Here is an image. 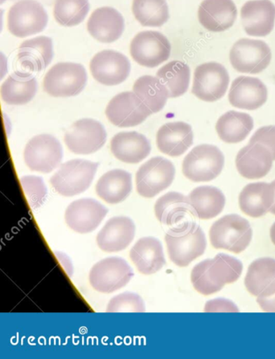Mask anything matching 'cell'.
I'll use <instances>...</instances> for the list:
<instances>
[{
	"instance_id": "6da1fadb",
	"label": "cell",
	"mask_w": 275,
	"mask_h": 359,
	"mask_svg": "<svg viewBox=\"0 0 275 359\" xmlns=\"http://www.w3.org/2000/svg\"><path fill=\"white\" fill-rule=\"evenodd\" d=\"M243 265L234 257L219 254L213 259L199 262L193 268L192 283L196 290L209 296L217 292L225 284L233 283L240 278Z\"/></svg>"
},
{
	"instance_id": "7a4b0ae2",
	"label": "cell",
	"mask_w": 275,
	"mask_h": 359,
	"mask_svg": "<svg viewBox=\"0 0 275 359\" xmlns=\"http://www.w3.org/2000/svg\"><path fill=\"white\" fill-rule=\"evenodd\" d=\"M165 240L170 260L181 267L203 255L207 246L205 234L196 219L170 228Z\"/></svg>"
},
{
	"instance_id": "3957f363",
	"label": "cell",
	"mask_w": 275,
	"mask_h": 359,
	"mask_svg": "<svg viewBox=\"0 0 275 359\" xmlns=\"http://www.w3.org/2000/svg\"><path fill=\"white\" fill-rule=\"evenodd\" d=\"M99 163L83 159L69 161L51 177V184L58 194L72 197L87 191L95 178Z\"/></svg>"
},
{
	"instance_id": "277c9868",
	"label": "cell",
	"mask_w": 275,
	"mask_h": 359,
	"mask_svg": "<svg viewBox=\"0 0 275 359\" xmlns=\"http://www.w3.org/2000/svg\"><path fill=\"white\" fill-rule=\"evenodd\" d=\"M209 234L214 248L239 254L249 246L253 230L247 219L236 214H231L215 222Z\"/></svg>"
},
{
	"instance_id": "5b68a950",
	"label": "cell",
	"mask_w": 275,
	"mask_h": 359,
	"mask_svg": "<svg viewBox=\"0 0 275 359\" xmlns=\"http://www.w3.org/2000/svg\"><path fill=\"white\" fill-rule=\"evenodd\" d=\"M224 156L220 149L213 144H199L183 160L182 173L196 183L209 182L218 177L223 170Z\"/></svg>"
},
{
	"instance_id": "8992f818",
	"label": "cell",
	"mask_w": 275,
	"mask_h": 359,
	"mask_svg": "<svg viewBox=\"0 0 275 359\" xmlns=\"http://www.w3.org/2000/svg\"><path fill=\"white\" fill-rule=\"evenodd\" d=\"M88 74L80 64L61 62L47 72L43 81L46 92L55 97H71L83 92Z\"/></svg>"
},
{
	"instance_id": "52a82bcc",
	"label": "cell",
	"mask_w": 275,
	"mask_h": 359,
	"mask_svg": "<svg viewBox=\"0 0 275 359\" xmlns=\"http://www.w3.org/2000/svg\"><path fill=\"white\" fill-rule=\"evenodd\" d=\"M133 277L132 268L125 259L112 257L97 262L91 268L89 281L95 291L112 293L126 287Z\"/></svg>"
},
{
	"instance_id": "ba28073f",
	"label": "cell",
	"mask_w": 275,
	"mask_h": 359,
	"mask_svg": "<svg viewBox=\"0 0 275 359\" xmlns=\"http://www.w3.org/2000/svg\"><path fill=\"white\" fill-rule=\"evenodd\" d=\"M24 158L32 171L48 174L58 168L63 158V149L57 138L48 134L32 137L27 144Z\"/></svg>"
},
{
	"instance_id": "9c48e42d",
	"label": "cell",
	"mask_w": 275,
	"mask_h": 359,
	"mask_svg": "<svg viewBox=\"0 0 275 359\" xmlns=\"http://www.w3.org/2000/svg\"><path fill=\"white\" fill-rule=\"evenodd\" d=\"M175 177V165L170 161L161 157L151 158L138 170V192L143 197L153 198L168 189Z\"/></svg>"
},
{
	"instance_id": "30bf717a",
	"label": "cell",
	"mask_w": 275,
	"mask_h": 359,
	"mask_svg": "<svg viewBox=\"0 0 275 359\" xmlns=\"http://www.w3.org/2000/svg\"><path fill=\"white\" fill-rule=\"evenodd\" d=\"M47 24L46 10L35 0H21L15 3L8 13L10 33L21 39L41 33Z\"/></svg>"
},
{
	"instance_id": "8fae6325",
	"label": "cell",
	"mask_w": 275,
	"mask_h": 359,
	"mask_svg": "<svg viewBox=\"0 0 275 359\" xmlns=\"http://www.w3.org/2000/svg\"><path fill=\"white\" fill-rule=\"evenodd\" d=\"M271 50L266 42L243 39L236 41L230 51L232 66L236 72L260 74L271 61Z\"/></svg>"
},
{
	"instance_id": "7c38bea8",
	"label": "cell",
	"mask_w": 275,
	"mask_h": 359,
	"mask_svg": "<svg viewBox=\"0 0 275 359\" xmlns=\"http://www.w3.org/2000/svg\"><path fill=\"white\" fill-rule=\"evenodd\" d=\"M229 80L227 69L221 64L203 63L197 67L194 74L192 94L203 101H217L227 92Z\"/></svg>"
},
{
	"instance_id": "4fadbf2b",
	"label": "cell",
	"mask_w": 275,
	"mask_h": 359,
	"mask_svg": "<svg viewBox=\"0 0 275 359\" xmlns=\"http://www.w3.org/2000/svg\"><path fill=\"white\" fill-rule=\"evenodd\" d=\"M171 46L166 37L159 32L145 31L134 37L130 53L139 65L154 68L168 60Z\"/></svg>"
},
{
	"instance_id": "5bb4252c",
	"label": "cell",
	"mask_w": 275,
	"mask_h": 359,
	"mask_svg": "<svg viewBox=\"0 0 275 359\" xmlns=\"http://www.w3.org/2000/svg\"><path fill=\"white\" fill-rule=\"evenodd\" d=\"M64 140L69 151L74 154H90L104 147L107 133L99 121L82 119L69 127Z\"/></svg>"
},
{
	"instance_id": "9a60e30c",
	"label": "cell",
	"mask_w": 275,
	"mask_h": 359,
	"mask_svg": "<svg viewBox=\"0 0 275 359\" xmlns=\"http://www.w3.org/2000/svg\"><path fill=\"white\" fill-rule=\"evenodd\" d=\"M152 112L134 93L126 92L115 96L107 105L106 115L113 125L120 128L142 124Z\"/></svg>"
},
{
	"instance_id": "2e32d148",
	"label": "cell",
	"mask_w": 275,
	"mask_h": 359,
	"mask_svg": "<svg viewBox=\"0 0 275 359\" xmlns=\"http://www.w3.org/2000/svg\"><path fill=\"white\" fill-rule=\"evenodd\" d=\"M91 74L96 81L115 86L126 81L130 74V62L126 56L114 50L97 53L90 62Z\"/></svg>"
},
{
	"instance_id": "e0dca14e",
	"label": "cell",
	"mask_w": 275,
	"mask_h": 359,
	"mask_svg": "<svg viewBox=\"0 0 275 359\" xmlns=\"http://www.w3.org/2000/svg\"><path fill=\"white\" fill-rule=\"evenodd\" d=\"M109 209L93 199L75 201L65 213L67 226L79 233H89L99 227Z\"/></svg>"
},
{
	"instance_id": "ac0fdd59",
	"label": "cell",
	"mask_w": 275,
	"mask_h": 359,
	"mask_svg": "<svg viewBox=\"0 0 275 359\" xmlns=\"http://www.w3.org/2000/svg\"><path fill=\"white\" fill-rule=\"evenodd\" d=\"M246 33L252 36H267L275 21V6L271 0H250L241 10Z\"/></svg>"
},
{
	"instance_id": "d6986e66",
	"label": "cell",
	"mask_w": 275,
	"mask_h": 359,
	"mask_svg": "<svg viewBox=\"0 0 275 359\" xmlns=\"http://www.w3.org/2000/svg\"><path fill=\"white\" fill-rule=\"evenodd\" d=\"M268 90L260 79L240 76L232 83L229 94L231 105L236 109L256 110L266 103Z\"/></svg>"
},
{
	"instance_id": "ffe728a7",
	"label": "cell",
	"mask_w": 275,
	"mask_h": 359,
	"mask_svg": "<svg viewBox=\"0 0 275 359\" xmlns=\"http://www.w3.org/2000/svg\"><path fill=\"white\" fill-rule=\"evenodd\" d=\"M136 226L130 218L116 217L109 219L97 235L99 248L107 253L126 250L133 242Z\"/></svg>"
},
{
	"instance_id": "44dd1931",
	"label": "cell",
	"mask_w": 275,
	"mask_h": 359,
	"mask_svg": "<svg viewBox=\"0 0 275 359\" xmlns=\"http://www.w3.org/2000/svg\"><path fill=\"white\" fill-rule=\"evenodd\" d=\"M273 161L272 154L266 147L260 143H252L237 154L236 169L246 179H262L271 171Z\"/></svg>"
},
{
	"instance_id": "7402d4cb",
	"label": "cell",
	"mask_w": 275,
	"mask_h": 359,
	"mask_svg": "<svg viewBox=\"0 0 275 359\" xmlns=\"http://www.w3.org/2000/svg\"><path fill=\"white\" fill-rule=\"evenodd\" d=\"M236 17L237 9L233 0H203L199 8V23L213 33L230 29Z\"/></svg>"
},
{
	"instance_id": "603a6c76",
	"label": "cell",
	"mask_w": 275,
	"mask_h": 359,
	"mask_svg": "<svg viewBox=\"0 0 275 359\" xmlns=\"http://www.w3.org/2000/svg\"><path fill=\"white\" fill-rule=\"evenodd\" d=\"M156 217L170 228L195 219V211L189 198L181 193L171 191L159 198L154 206Z\"/></svg>"
},
{
	"instance_id": "cb8c5ba5",
	"label": "cell",
	"mask_w": 275,
	"mask_h": 359,
	"mask_svg": "<svg viewBox=\"0 0 275 359\" xmlns=\"http://www.w3.org/2000/svg\"><path fill=\"white\" fill-rule=\"evenodd\" d=\"M194 142L192 128L185 122H172L161 126L157 133V146L161 152L179 157Z\"/></svg>"
},
{
	"instance_id": "d4e9b609",
	"label": "cell",
	"mask_w": 275,
	"mask_h": 359,
	"mask_svg": "<svg viewBox=\"0 0 275 359\" xmlns=\"http://www.w3.org/2000/svg\"><path fill=\"white\" fill-rule=\"evenodd\" d=\"M123 29L125 21L121 14L109 7L95 10L88 22L90 34L102 43L116 41L121 36Z\"/></svg>"
},
{
	"instance_id": "484cf974",
	"label": "cell",
	"mask_w": 275,
	"mask_h": 359,
	"mask_svg": "<svg viewBox=\"0 0 275 359\" xmlns=\"http://www.w3.org/2000/svg\"><path fill=\"white\" fill-rule=\"evenodd\" d=\"M111 151L121 162L136 164L147 158L151 151L150 142L137 132H121L111 142Z\"/></svg>"
},
{
	"instance_id": "4316f807",
	"label": "cell",
	"mask_w": 275,
	"mask_h": 359,
	"mask_svg": "<svg viewBox=\"0 0 275 359\" xmlns=\"http://www.w3.org/2000/svg\"><path fill=\"white\" fill-rule=\"evenodd\" d=\"M130 259L145 276L155 274L166 265L163 245L153 237L139 239L130 250Z\"/></svg>"
},
{
	"instance_id": "83f0119b",
	"label": "cell",
	"mask_w": 275,
	"mask_h": 359,
	"mask_svg": "<svg viewBox=\"0 0 275 359\" xmlns=\"http://www.w3.org/2000/svg\"><path fill=\"white\" fill-rule=\"evenodd\" d=\"M53 57V42L50 37L39 36L25 41L18 52L20 66L30 72H41L52 61Z\"/></svg>"
},
{
	"instance_id": "f1b7e54d",
	"label": "cell",
	"mask_w": 275,
	"mask_h": 359,
	"mask_svg": "<svg viewBox=\"0 0 275 359\" xmlns=\"http://www.w3.org/2000/svg\"><path fill=\"white\" fill-rule=\"evenodd\" d=\"M274 191L271 184L253 183L248 184L239 196L241 211L251 217L266 215L273 205Z\"/></svg>"
},
{
	"instance_id": "f546056e",
	"label": "cell",
	"mask_w": 275,
	"mask_h": 359,
	"mask_svg": "<svg viewBox=\"0 0 275 359\" xmlns=\"http://www.w3.org/2000/svg\"><path fill=\"white\" fill-rule=\"evenodd\" d=\"M247 290L257 297L275 294V259H258L253 262L245 280Z\"/></svg>"
},
{
	"instance_id": "4dcf8cb0",
	"label": "cell",
	"mask_w": 275,
	"mask_h": 359,
	"mask_svg": "<svg viewBox=\"0 0 275 359\" xmlns=\"http://www.w3.org/2000/svg\"><path fill=\"white\" fill-rule=\"evenodd\" d=\"M132 189L131 174L120 169L110 170L102 175L95 186L97 195L111 205L126 201Z\"/></svg>"
},
{
	"instance_id": "1f68e13d",
	"label": "cell",
	"mask_w": 275,
	"mask_h": 359,
	"mask_svg": "<svg viewBox=\"0 0 275 359\" xmlns=\"http://www.w3.org/2000/svg\"><path fill=\"white\" fill-rule=\"evenodd\" d=\"M36 90V79L31 73L15 72L3 83L1 95L8 104L24 105L34 98Z\"/></svg>"
},
{
	"instance_id": "d6a6232c",
	"label": "cell",
	"mask_w": 275,
	"mask_h": 359,
	"mask_svg": "<svg viewBox=\"0 0 275 359\" xmlns=\"http://www.w3.org/2000/svg\"><path fill=\"white\" fill-rule=\"evenodd\" d=\"M196 217L208 219L217 217L225 205V196L217 187L202 186L196 187L188 196Z\"/></svg>"
},
{
	"instance_id": "836d02e7",
	"label": "cell",
	"mask_w": 275,
	"mask_h": 359,
	"mask_svg": "<svg viewBox=\"0 0 275 359\" xmlns=\"http://www.w3.org/2000/svg\"><path fill=\"white\" fill-rule=\"evenodd\" d=\"M215 128L223 142L239 143L244 141L253 130V120L249 114L229 111L220 117Z\"/></svg>"
},
{
	"instance_id": "e575fe53",
	"label": "cell",
	"mask_w": 275,
	"mask_h": 359,
	"mask_svg": "<svg viewBox=\"0 0 275 359\" xmlns=\"http://www.w3.org/2000/svg\"><path fill=\"white\" fill-rule=\"evenodd\" d=\"M133 93L153 114L163 109L169 98L168 90L158 77L145 76L133 85Z\"/></svg>"
},
{
	"instance_id": "d590c367",
	"label": "cell",
	"mask_w": 275,
	"mask_h": 359,
	"mask_svg": "<svg viewBox=\"0 0 275 359\" xmlns=\"http://www.w3.org/2000/svg\"><path fill=\"white\" fill-rule=\"evenodd\" d=\"M157 77L168 90L170 98L180 97L187 92L191 69L185 62L172 61L159 69Z\"/></svg>"
},
{
	"instance_id": "8d00e7d4",
	"label": "cell",
	"mask_w": 275,
	"mask_h": 359,
	"mask_svg": "<svg viewBox=\"0 0 275 359\" xmlns=\"http://www.w3.org/2000/svg\"><path fill=\"white\" fill-rule=\"evenodd\" d=\"M133 13L138 22L145 27H161L169 20L166 0H133Z\"/></svg>"
},
{
	"instance_id": "74e56055",
	"label": "cell",
	"mask_w": 275,
	"mask_h": 359,
	"mask_svg": "<svg viewBox=\"0 0 275 359\" xmlns=\"http://www.w3.org/2000/svg\"><path fill=\"white\" fill-rule=\"evenodd\" d=\"M89 9L88 0H56L53 15L58 24L72 27L82 23Z\"/></svg>"
},
{
	"instance_id": "f35d334b",
	"label": "cell",
	"mask_w": 275,
	"mask_h": 359,
	"mask_svg": "<svg viewBox=\"0 0 275 359\" xmlns=\"http://www.w3.org/2000/svg\"><path fill=\"white\" fill-rule=\"evenodd\" d=\"M107 313H144L145 305L139 294L125 292L113 297L107 306Z\"/></svg>"
},
{
	"instance_id": "ab89813d",
	"label": "cell",
	"mask_w": 275,
	"mask_h": 359,
	"mask_svg": "<svg viewBox=\"0 0 275 359\" xmlns=\"http://www.w3.org/2000/svg\"><path fill=\"white\" fill-rule=\"evenodd\" d=\"M25 195L28 197L30 206L37 208L44 203L47 189L41 177L24 176L20 179Z\"/></svg>"
},
{
	"instance_id": "60d3db41",
	"label": "cell",
	"mask_w": 275,
	"mask_h": 359,
	"mask_svg": "<svg viewBox=\"0 0 275 359\" xmlns=\"http://www.w3.org/2000/svg\"><path fill=\"white\" fill-rule=\"evenodd\" d=\"M260 143L271 152L275 160V126L262 127L250 138V144Z\"/></svg>"
},
{
	"instance_id": "b9f144b4",
	"label": "cell",
	"mask_w": 275,
	"mask_h": 359,
	"mask_svg": "<svg viewBox=\"0 0 275 359\" xmlns=\"http://www.w3.org/2000/svg\"><path fill=\"white\" fill-rule=\"evenodd\" d=\"M205 312H239V309L227 299H217L207 303Z\"/></svg>"
},
{
	"instance_id": "7bdbcfd3",
	"label": "cell",
	"mask_w": 275,
	"mask_h": 359,
	"mask_svg": "<svg viewBox=\"0 0 275 359\" xmlns=\"http://www.w3.org/2000/svg\"><path fill=\"white\" fill-rule=\"evenodd\" d=\"M257 302L265 312L275 313V294L271 297H257Z\"/></svg>"
},
{
	"instance_id": "ee69618b",
	"label": "cell",
	"mask_w": 275,
	"mask_h": 359,
	"mask_svg": "<svg viewBox=\"0 0 275 359\" xmlns=\"http://www.w3.org/2000/svg\"><path fill=\"white\" fill-rule=\"evenodd\" d=\"M271 185L273 187L274 191V201L272 207L271 208V209H269V212H271L272 214H274V215H275V180L272 182Z\"/></svg>"
},
{
	"instance_id": "f6af8a7d",
	"label": "cell",
	"mask_w": 275,
	"mask_h": 359,
	"mask_svg": "<svg viewBox=\"0 0 275 359\" xmlns=\"http://www.w3.org/2000/svg\"><path fill=\"white\" fill-rule=\"evenodd\" d=\"M271 238L272 243L275 245V222L273 224V226H271Z\"/></svg>"
}]
</instances>
